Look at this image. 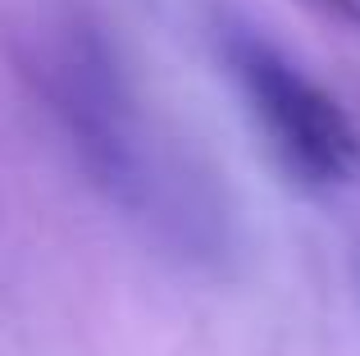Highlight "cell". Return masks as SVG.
I'll return each instance as SVG.
<instances>
[{"mask_svg":"<svg viewBox=\"0 0 360 356\" xmlns=\"http://www.w3.org/2000/svg\"><path fill=\"white\" fill-rule=\"evenodd\" d=\"M224 60L274 160L301 187H347L360 178V124L319 78L251 27H229Z\"/></svg>","mask_w":360,"mask_h":356,"instance_id":"6da1fadb","label":"cell"},{"mask_svg":"<svg viewBox=\"0 0 360 356\" xmlns=\"http://www.w3.org/2000/svg\"><path fill=\"white\" fill-rule=\"evenodd\" d=\"M315 5H324L328 14H338V18H347V23L360 27V0H315Z\"/></svg>","mask_w":360,"mask_h":356,"instance_id":"7a4b0ae2","label":"cell"}]
</instances>
